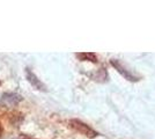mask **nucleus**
I'll return each instance as SVG.
<instances>
[{
  "label": "nucleus",
  "mask_w": 155,
  "mask_h": 139,
  "mask_svg": "<svg viewBox=\"0 0 155 139\" xmlns=\"http://www.w3.org/2000/svg\"><path fill=\"white\" fill-rule=\"evenodd\" d=\"M22 101V96L19 94H15V93H5L1 100H0V103L5 107H14L16 106L19 102Z\"/></svg>",
  "instance_id": "f257e3e1"
},
{
  "label": "nucleus",
  "mask_w": 155,
  "mask_h": 139,
  "mask_svg": "<svg viewBox=\"0 0 155 139\" xmlns=\"http://www.w3.org/2000/svg\"><path fill=\"white\" fill-rule=\"evenodd\" d=\"M111 64H112V66H115L117 68V71L119 73H122L124 77L126 78L127 80H130V81H136V80H138L133 75V74H131V73L127 71V70H125L123 66H122V64L119 63V60H117V59H112L111 60Z\"/></svg>",
  "instance_id": "f03ea898"
},
{
  "label": "nucleus",
  "mask_w": 155,
  "mask_h": 139,
  "mask_svg": "<svg viewBox=\"0 0 155 139\" xmlns=\"http://www.w3.org/2000/svg\"><path fill=\"white\" fill-rule=\"evenodd\" d=\"M27 77H28V80L31 82L34 86L36 87V88H38V89H43L44 91V86H43V84L39 81L36 77H35V74L29 70V68H27Z\"/></svg>",
  "instance_id": "7ed1b4c3"
}]
</instances>
